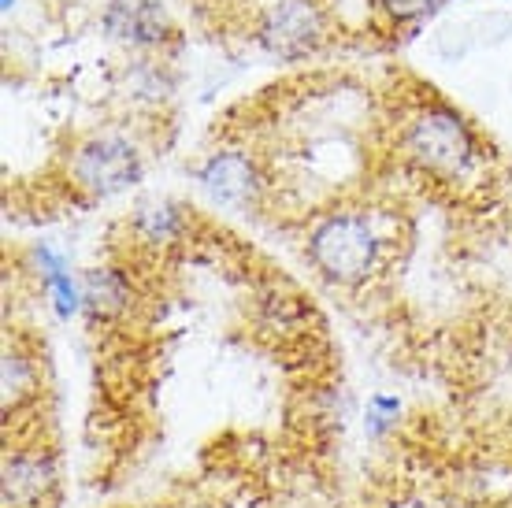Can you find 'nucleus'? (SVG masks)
Wrapping results in <instances>:
<instances>
[{
    "mask_svg": "<svg viewBox=\"0 0 512 508\" xmlns=\"http://www.w3.org/2000/svg\"><path fill=\"white\" fill-rule=\"evenodd\" d=\"M67 175L78 193H86V201H108L138 186L145 164H141L138 145L123 134H90L75 145V153L67 160Z\"/></svg>",
    "mask_w": 512,
    "mask_h": 508,
    "instance_id": "4",
    "label": "nucleus"
},
{
    "mask_svg": "<svg viewBox=\"0 0 512 508\" xmlns=\"http://www.w3.org/2000/svg\"><path fill=\"white\" fill-rule=\"evenodd\" d=\"M397 153L438 190H472L487 178L490 149L472 119L442 101L435 89H423L397 115Z\"/></svg>",
    "mask_w": 512,
    "mask_h": 508,
    "instance_id": "1",
    "label": "nucleus"
},
{
    "mask_svg": "<svg viewBox=\"0 0 512 508\" xmlns=\"http://www.w3.org/2000/svg\"><path fill=\"white\" fill-rule=\"evenodd\" d=\"M38 390V371H34V360L8 345L4 349V416L12 420V412L23 408V401H30Z\"/></svg>",
    "mask_w": 512,
    "mask_h": 508,
    "instance_id": "10",
    "label": "nucleus"
},
{
    "mask_svg": "<svg viewBox=\"0 0 512 508\" xmlns=\"http://www.w3.org/2000/svg\"><path fill=\"white\" fill-rule=\"evenodd\" d=\"M386 242L379 216L368 208H346L334 204L312 216L305 230V256L312 271L327 286L338 290H360L383 271Z\"/></svg>",
    "mask_w": 512,
    "mask_h": 508,
    "instance_id": "2",
    "label": "nucleus"
},
{
    "mask_svg": "<svg viewBox=\"0 0 512 508\" xmlns=\"http://www.w3.org/2000/svg\"><path fill=\"white\" fill-rule=\"evenodd\" d=\"M101 23L130 49H160L171 38V23L156 0H108Z\"/></svg>",
    "mask_w": 512,
    "mask_h": 508,
    "instance_id": "6",
    "label": "nucleus"
},
{
    "mask_svg": "<svg viewBox=\"0 0 512 508\" xmlns=\"http://www.w3.org/2000/svg\"><path fill=\"white\" fill-rule=\"evenodd\" d=\"M383 508H438V505H431V501H427V497L405 494V497H394V501H386Z\"/></svg>",
    "mask_w": 512,
    "mask_h": 508,
    "instance_id": "12",
    "label": "nucleus"
},
{
    "mask_svg": "<svg viewBox=\"0 0 512 508\" xmlns=\"http://www.w3.org/2000/svg\"><path fill=\"white\" fill-rule=\"evenodd\" d=\"M130 305V279L116 267H90L82 275V308L93 319L119 316Z\"/></svg>",
    "mask_w": 512,
    "mask_h": 508,
    "instance_id": "8",
    "label": "nucleus"
},
{
    "mask_svg": "<svg viewBox=\"0 0 512 508\" xmlns=\"http://www.w3.org/2000/svg\"><path fill=\"white\" fill-rule=\"evenodd\" d=\"M52 460L45 453H15L4 464V501L8 508H38L52 490Z\"/></svg>",
    "mask_w": 512,
    "mask_h": 508,
    "instance_id": "7",
    "label": "nucleus"
},
{
    "mask_svg": "<svg viewBox=\"0 0 512 508\" xmlns=\"http://www.w3.org/2000/svg\"><path fill=\"white\" fill-rule=\"evenodd\" d=\"M256 45L286 64H301L327 45L331 15L323 0H268L253 19Z\"/></svg>",
    "mask_w": 512,
    "mask_h": 508,
    "instance_id": "3",
    "label": "nucleus"
},
{
    "mask_svg": "<svg viewBox=\"0 0 512 508\" xmlns=\"http://www.w3.org/2000/svg\"><path fill=\"white\" fill-rule=\"evenodd\" d=\"M34 260H38V267H41V279H45V290H49V297H52L56 316L60 319L78 316V312H82V282H75L64 256L56 253V249H49V245H38V249H34Z\"/></svg>",
    "mask_w": 512,
    "mask_h": 508,
    "instance_id": "9",
    "label": "nucleus"
},
{
    "mask_svg": "<svg viewBox=\"0 0 512 508\" xmlns=\"http://www.w3.org/2000/svg\"><path fill=\"white\" fill-rule=\"evenodd\" d=\"M197 182H201V190L212 201L231 208V212H256L271 193L268 167L260 164L256 153L238 149V145H231V149H212L197 164Z\"/></svg>",
    "mask_w": 512,
    "mask_h": 508,
    "instance_id": "5",
    "label": "nucleus"
},
{
    "mask_svg": "<svg viewBox=\"0 0 512 508\" xmlns=\"http://www.w3.org/2000/svg\"><path fill=\"white\" fill-rule=\"evenodd\" d=\"M0 8H4V12H12V8H15V0H0Z\"/></svg>",
    "mask_w": 512,
    "mask_h": 508,
    "instance_id": "13",
    "label": "nucleus"
},
{
    "mask_svg": "<svg viewBox=\"0 0 512 508\" xmlns=\"http://www.w3.org/2000/svg\"><path fill=\"white\" fill-rule=\"evenodd\" d=\"M368 4H372L375 23L397 30V26H409V23H416V19H423L438 0H368Z\"/></svg>",
    "mask_w": 512,
    "mask_h": 508,
    "instance_id": "11",
    "label": "nucleus"
}]
</instances>
